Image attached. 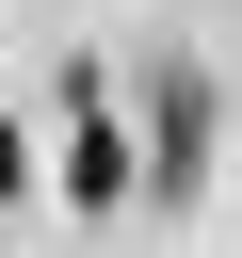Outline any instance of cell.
Returning a JSON list of instances; mask_svg holds the SVG:
<instances>
[{
  "label": "cell",
  "mask_w": 242,
  "mask_h": 258,
  "mask_svg": "<svg viewBox=\"0 0 242 258\" xmlns=\"http://www.w3.org/2000/svg\"><path fill=\"white\" fill-rule=\"evenodd\" d=\"M65 194H81V210H113V194H129V129H113L97 64H65Z\"/></svg>",
  "instance_id": "obj_1"
},
{
  "label": "cell",
  "mask_w": 242,
  "mask_h": 258,
  "mask_svg": "<svg viewBox=\"0 0 242 258\" xmlns=\"http://www.w3.org/2000/svg\"><path fill=\"white\" fill-rule=\"evenodd\" d=\"M145 177H161V194H194V177H210V64H177V81H161V129H145Z\"/></svg>",
  "instance_id": "obj_2"
},
{
  "label": "cell",
  "mask_w": 242,
  "mask_h": 258,
  "mask_svg": "<svg viewBox=\"0 0 242 258\" xmlns=\"http://www.w3.org/2000/svg\"><path fill=\"white\" fill-rule=\"evenodd\" d=\"M16 177H32V145H16V113H0V194H16Z\"/></svg>",
  "instance_id": "obj_3"
}]
</instances>
